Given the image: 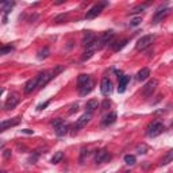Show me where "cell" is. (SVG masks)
Segmentation results:
<instances>
[{"label": "cell", "mask_w": 173, "mask_h": 173, "mask_svg": "<svg viewBox=\"0 0 173 173\" xmlns=\"http://www.w3.org/2000/svg\"><path fill=\"white\" fill-rule=\"evenodd\" d=\"M164 131V123L160 120H153L152 123H149L148 129H146V134L148 137H157L160 135Z\"/></svg>", "instance_id": "6da1fadb"}, {"label": "cell", "mask_w": 173, "mask_h": 173, "mask_svg": "<svg viewBox=\"0 0 173 173\" xmlns=\"http://www.w3.org/2000/svg\"><path fill=\"white\" fill-rule=\"evenodd\" d=\"M157 87H158V80L152 79L150 81H148V83L145 84V87L142 88V95L145 98H150L154 93V91L157 89Z\"/></svg>", "instance_id": "7a4b0ae2"}, {"label": "cell", "mask_w": 173, "mask_h": 173, "mask_svg": "<svg viewBox=\"0 0 173 173\" xmlns=\"http://www.w3.org/2000/svg\"><path fill=\"white\" fill-rule=\"evenodd\" d=\"M39 77V81H38V88H42V87H45L50 80L53 79V77H56V73H54V69L53 70H43L41 72V73L38 75Z\"/></svg>", "instance_id": "3957f363"}, {"label": "cell", "mask_w": 173, "mask_h": 173, "mask_svg": "<svg viewBox=\"0 0 173 173\" xmlns=\"http://www.w3.org/2000/svg\"><path fill=\"white\" fill-rule=\"evenodd\" d=\"M154 38H156L154 35H143V37H141L138 41H137L135 49H137V50H145V49L149 47L150 45L153 43Z\"/></svg>", "instance_id": "277c9868"}, {"label": "cell", "mask_w": 173, "mask_h": 173, "mask_svg": "<svg viewBox=\"0 0 173 173\" xmlns=\"http://www.w3.org/2000/svg\"><path fill=\"white\" fill-rule=\"evenodd\" d=\"M106 4L107 3H99V4H95L93 7H91L85 14V19H93V18L100 15V12L103 11V7L106 6Z\"/></svg>", "instance_id": "5b68a950"}, {"label": "cell", "mask_w": 173, "mask_h": 173, "mask_svg": "<svg viewBox=\"0 0 173 173\" xmlns=\"http://www.w3.org/2000/svg\"><path fill=\"white\" fill-rule=\"evenodd\" d=\"M114 38V31L112 30H108V31H104V33L100 35L99 39H98V47H103V46H106V45L108 43H111V41Z\"/></svg>", "instance_id": "8992f818"}, {"label": "cell", "mask_w": 173, "mask_h": 173, "mask_svg": "<svg viewBox=\"0 0 173 173\" xmlns=\"http://www.w3.org/2000/svg\"><path fill=\"white\" fill-rule=\"evenodd\" d=\"M100 91L104 96H110L112 93V81L108 77H103L102 83H100Z\"/></svg>", "instance_id": "52a82bcc"}, {"label": "cell", "mask_w": 173, "mask_h": 173, "mask_svg": "<svg viewBox=\"0 0 173 173\" xmlns=\"http://www.w3.org/2000/svg\"><path fill=\"white\" fill-rule=\"evenodd\" d=\"M91 118H92V114L91 112H84L83 115H81L79 119H77V122H76V125H75V130L77 131L79 129H83L84 126H87V123L91 120Z\"/></svg>", "instance_id": "ba28073f"}, {"label": "cell", "mask_w": 173, "mask_h": 173, "mask_svg": "<svg viewBox=\"0 0 173 173\" xmlns=\"http://www.w3.org/2000/svg\"><path fill=\"white\" fill-rule=\"evenodd\" d=\"M19 96H18V93H12L10 95V98L7 99L6 104H4V107H6V110H14L18 104H19Z\"/></svg>", "instance_id": "9c48e42d"}, {"label": "cell", "mask_w": 173, "mask_h": 173, "mask_svg": "<svg viewBox=\"0 0 173 173\" xmlns=\"http://www.w3.org/2000/svg\"><path fill=\"white\" fill-rule=\"evenodd\" d=\"M38 81H39V77L38 76H35L34 79H30L25 84V92L26 93H31L35 88H38Z\"/></svg>", "instance_id": "30bf717a"}, {"label": "cell", "mask_w": 173, "mask_h": 173, "mask_svg": "<svg viewBox=\"0 0 173 173\" xmlns=\"http://www.w3.org/2000/svg\"><path fill=\"white\" fill-rule=\"evenodd\" d=\"M19 122H20V116H15L8 120H3L2 125H0V129H2V131H4V130H7L8 127H14V126L19 125Z\"/></svg>", "instance_id": "8fae6325"}, {"label": "cell", "mask_w": 173, "mask_h": 173, "mask_svg": "<svg viewBox=\"0 0 173 173\" xmlns=\"http://www.w3.org/2000/svg\"><path fill=\"white\" fill-rule=\"evenodd\" d=\"M110 158V156H108V152L106 149H100L96 152V154H95V162L96 164H102L103 161H106Z\"/></svg>", "instance_id": "7c38bea8"}, {"label": "cell", "mask_w": 173, "mask_h": 173, "mask_svg": "<svg viewBox=\"0 0 173 173\" xmlns=\"http://www.w3.org/2000/svg\"><path fill=\"white\" fill-rule=\"evenodd\" d=\"M93 85H95V81H93V79L91 77V79L88 80V83H85L81 88H79L80 89V95L81 96H85V95H88L91 91L93 89Z\"/></svg>", "instance_id": "4fadbf2b"}, {"label": "cell", "mask_w": 173, "mask_h": 173, "mask_svg": "<svg viewBox=\"0 0 173 173\" xmlns=\"http://www.w3.org/2000/svg\"><path fill=\"white\" fill-rule=\"evenodd\" d=\"M129 81H130V77L129 76H126V75L120 76L119 77V85H118V92L123 93L125 91H126V87H127V84H129Z\"/></svg>", "instance_id": "5bb4252c"}, {"label": "cell", "mask_w": 173, "mask_h": 173, "mask_svg": "<svg viewBox=\"0 0 173 173\" xmlns=\"http://www.w3.org/2000/svg\"><path fill=\"white\" fill-rule=\"evenodd\" d=\"M115 120H116V112H110L108 115H106V116L103 118L102 123L104 126H110L112 123H115Z\"/></svg>", "instance_id": "9a60e30c"}, {"label": "cell", "mask_w": 173, "mask_h": 173, "mask_svg": "<svg viewBox=\"0 0 173 173\" xmlns=\"http://www.w3.org/2000/svg\"><path fill=\"white\" fill-rule=\"evenodd\" d=\"M168 14H169V10H168V8H164V10L157 11L156 15H154V18H153V22H154V23H158V22H161L164 18L168 15Z\"/></svg>", "instance_id": "2e32d148"}, {"label": "cell", "mask_w": 173, "mask_h": 173, "mask_svg": "<svg viewBox=\"0 0 173 173\" xmlns=\"http://www.w3.org/2000/svg\"><path fill=\"white\" fill-rule=\"evenodd\" d=\"M98 107H99V103H98L96 99L88 100V102H87V104H85V110H87V112H91V114H92L95 110H96Z\"/></svg>", "instance_id": "e0dca14e"}, {"label": "cell", "mask_w": 173, "mask_h": 173, "mask_svg": "<svg viewBox=\"0 0 173 173\" xmlns=\"http://www.w3.org/2000/svg\"><path fill=\"white\" fill-rule=\"evenodd\" d=\"M127 43H129V39L125 38V39L118 41V42H115V43H111V46H112V49H114V52H119V50L123 49Z\"/></svg>", "instance_id": "ac0fdd59"}, {"label": "cell", "mask_w": 173, "mask_h": 173, "mask_svg": "<svg viewBox=\"0 0 173 173\" xmlns=\"http://www.w3.org/2000/svg\"><path fill=\"white\" fill-rule=\"evenodd\" d=\"M172 161H173V149L165 153V156H164V157L161 158V161H160V165H161V166L168 165V164L172 162Z\"/></svg>", "instance_id": "d6986e66"}, {"label": "cell", "mask_w": 173, "mask_h": 173, "mask_svg": "<svg viewBox=\"0 0 173 173\" xmlns=\"http://www.w3.org/2000/svg\"><path fill=\"white\" fill-rule=\"evenodd\" d=\"M68 131H69V125H66V123H62V125H60L58 127H56V134H57L58 137L66 135Z\"/></svg>", "instance_id": "ffe728a7"}, {"label": "cell", "mask_w": 173, "mask_h": 173, "mask_svg": "<svg viewBox=\"0 0 173 173\" xmlns=\"http://www.w3.org/2000/svg\"><path fill=\"white\" fill-rule=\"evenodd\" d=\"M149 76H150V69H149V68H142V69L137 73V79H138L139 81H145Z\"/></svg>", "instance_id": "44dd1931"}, {"label": "cell", "mask_w": 173, "mask_h": 173, "mask_svg": "<svg viewBox=\"0 0 173 173\" xmlns=\"http://www.w3.org/2000/svg\"><path fill=\"white\" fill-rule=\"evenodd\" d=\"M14 6H15V3H14V2H4V3L2 4V10H3V12H4V15H7V14L12 10Z\"/></svg>", "instance_id": "7402d4cb"}, {"label": "cell", "mask_w": 173, "mask_h": 173, "mask_svg": "<svg viewBox=\"0 0 173 173\" xmlns=\"http://www.w3.org/2000/svg\"><path fill=\"white\" fill-rule=\"evenodd\" d=\"M91 79L89 75H80L79 79H77V84H79V88H81L85 83H88V80Z\"/></svg>", "instance_id": "603a6c76"}, {"label": "cell", "mask_w": 173, "mask_h": 173, "mask_svg": "<svg viewBox=\"0 0 173 173\" xmlns=\"http://www.w3.org/2000/svg\"><path fill=\"white\" fill-rule=\"evenodd\" d=\"M49 54H50V50H49V47H43V49H41L39 52H38L37 57H38V60H43V58L49 57Z\"/></svg>", "instance_id": "cb8c5ba5"}, {"label": "cell", "mask_w": 173, "mask_h": 173, "mask_svg": "<svg viewBox=\"0 0 173 173\" xmlns=\"http://www.w3.org/2000/svg\"><path fill=\"white\" fill-rule=\"evenodd\" d=\"M123 160H125V162L127 164V165H134V164L137 162V158H135V156H133V154H126Z\"/></svg>", "instance_id": "d4e9b609"}, {"label": "cell", "mask_w": 173, "mask_h": 173, "mask_svg": "<svg viewBox=\"0 0 173 173\" xmlns=\"http://www.w3.org/2000/svg\"><path fill=\"white\" fill-rule=\"evenodd\" d=\"M62 158H64V153H62V152H57V153L53 156V158H52V164H54V165H56V164L61 162Z\"/></svg>", "instance_id": "484cf974"}, {"label": "cell", "mask_w": 173, "mask_h": 173, "mask_svg": "<svg viewBox=\"0 0 173 173\" xmlns=\"http://www.w3.org/2000/svg\"><path fill=\"white\" fill-rule=\"evenodd\" d=\"M149 6V3H146V4H139V6H137V7H134L133 8V11H130L131 14H134V12H139V11H143L145 8H146Z\"/></svg>", "instance_id": "4316f807"}, {"label": "cell", "mask_w": 173, "mask_h": 173, "mask_svg": "<svg viewBox=\"0 0 173 173\" xmlns=\"http://www.w3.org/2000/svg\"><path fill=\"white\" fill-rule=\"evenodd\" d=\"M14 50V46H2V49H0V54H2V56H4V54H7V53H11Z\"/></svg>", "instance_id": "83f0119b"}, {"label": "cell", "mask_w": 173, "mask_h": 173, "mask_svg": "<svg viewBox=\"0 0 173 173\" xmlns=\"http://www.w3.org/2000/svg\"><path fill=\"white\" fill-rule=\"evenodd\" d=\"M137 152H138L139 154H145V153L148 152V146L145 143H141V145L137 146Z\"/></svg>", "instance_id": "f1b7e54d"}, {"label": "cell", "mask_w": 173, "mask_h": 173, "mask_svg": "<svg viewBox=\"0 0 173 173\" xmlns=\"http://www.w3.org/2000/svg\"><path fill=\"white\" fill-rule=\"evenodd\" d=\"M141 22H142V18L141 16H137V18H133V19L130 20V26H138Z\"/></svg>", "instance_id": "f546056e"}, {"label": "cell", "mask_w": 173, "mask_h": 173, "mask_svg": "<svg viewBox=\"0 0 173 173\" xmlns=\"http://www.w3.org/2000/svg\"><path fill=\"white\" fill-rule=\"evenodd\" d=\"M93 56V50H87V52L84 53V56H83V58H81V60L83 61H87V60H89L91 57Z\"/></svg>", "instance_id": "4dcf8cb0"}, {"label": "cell", "mask_w": 173, "mask_h": 173, "mask_svg": "<svg viewBox=\"0 0 173 173\" xmlns=\"http://www.w3.org/2000/svg\"><path fill=\"white\" fill-rule=\"evenodd\" d=\"M85 156H88V150H87L85 148H83L81 149V156H80V164H84Z\"/></svg>", "instance_id": "1f68e13d"}, {"label": "cell", "mask_w": 173, "mask_h": 173, "mask_svg": "<svg viewBox=\"0 0 173 173\" xmlns=\"http://www.w3.org/2000/svg\"><path fill=\"white\" fill-rule=\"evenodd\" d=\"M62 123H64V122H62L61 118H56V119L52 120V126H54V127H58V126L62 125Z\"/></svg>", "instance_id": "d6a6232c"}, {"label": "cell", "mask_w": 173, "mask_h": 173, "mask_svg": "<svg viewBox=\"0 0 173 173\" xmlns=\"http://www.w3.org/2000/svg\"><path fill=\"white\" fill-rule=\"evenodd\" d=\"M110 106H111L110 100L104 99V100H103V103H102V110H107V108H110Z\"/></svg>", "instance_id": "836d02e7"}, {"label": "cell", "mask_w": 173, "mask_h": 173, "mask_svg": "<svg viewBox=\"0 0 173 173\" xmlns=\"http://www.w3.org/2000/svg\"><path fill=\"white\" fill-rule=\"evenodd\" d=\"M49 104H50V102H45L43 104H39V106L37 107V108H38V111H42V110H45V108H46V107L49 106Z\"/></svg>", "instance_id": "e575fe53"}, {"label": "cell", "mask_w": 173, "mask_h": 173, "mask_svg": "<svg viewBox=\"0 0 173 173\" xmlns=\"http://www.w3.org/2000/svg\"><path fill=\"white\" fill-rule=\"evenodd\" d=\"M3 157H4V158H10V157H11V150H10V149H6V150H4V152H3Z\"/></svg>", "instance_id": "d590c367"}, {"label": "cell", "mask_w": 173, "mask_h": 173, "mask_svg": "<svg viewBox=\"0 0 173 173\" xmlns=\"http://www.w3.org/2000/svg\"><path fill=\"white\" fill-rule=\"evenodd\" d=\"M79 110V104H72V107H70V110H69V114H73L75 111H77Z\"/></svg>", "instance_id": "8d00e7d4"}, {"label": "cell", "mask_w": 173, "mask_h": 173, "mask_svg": "<svg viewBox=\"0 0 173 173\" xmlns=\"http://www.w3.org/2000/svg\"><path fill=\"white\" fill-rule=\"evenodd\" d=\"M66 18V15L65 14H62V15H60V16H57L56 19H54V22H56V23H60V20H62V19H65Z\"/></svg>", "instance_id": "74e56055"}, {"label": "cell", "mask_w": 173, "mask_h": 173, "mask_svg": "<svg viewBox=\"0 0 173 173\" xmlns=\"http://www.w3.org/2000/svg\"><path fill=\"white\" fill-rule=\"evenodd\" d=\"M22 133H25V134H34V131L30 130V129H25V130H22Z\"/></svg>", "instance_id": "f35d334b"}, {"label": "cell", "mask_w": 173, "mask_h": 173, "mask_svg": "<svg viewBox=\"0 0 173 173\" xmlns=\"http://www.w3.org/2000/svg\"><path fill=\"white\" fill-rule=\"evenodd\" d=\"M2 173H6V172H2Z\"/></svg>", "instance_id": "ab89813d"}]
</instances>
